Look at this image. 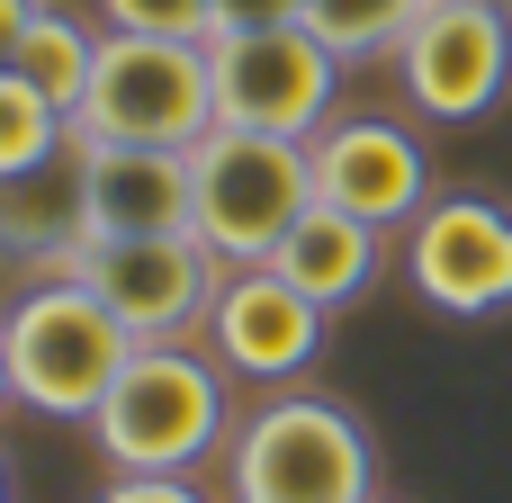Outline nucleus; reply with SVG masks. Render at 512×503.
Wrapping results in <instances>:
<instances>
[{
	"label": "nucleus",
	"instance_id": "f257e3e1",
	"mask_svg": "<svg viewBox=\"0 0 512 503\" xmlns=\"http://www.w3.org/2000/svg\"><path fill=\"white\" fill-rule=\"evenodd\" d=\"M198 171V243L225 270H261L279 261V243L297 234V216L315 207V144L297 135H252V126H207L189 144Z\"/></svg>",
	"mask_w": 512,
	"mask_h": 503
},
{
	"label": "nucleus",
	"instance_id": "f03ea898",
	"mask_svg": "<svg viewBox=\"0 0 512 503\" xmlns=\"http://www.w3.org/2000/svg\"><path fill=\"white\" fill-rule=\"evenodd\" d=\"M90 441L117 477H189L225 441V378L189 342H135L108 405L90 414Z\"/></svg>",
	"mask_w": 512,
	"mask_h": 503
},
{
	"label": "nucleus",
	"instance_id": "7ed1b4c3",
	"mask_svg": "<svg viewBox=\"0 0 512 503\" xmlns=\"http://www.w3.org/2000/svg\"><path fill=\"white\" fill-rule=\"evenodd\" d=\"M0 351H9V396L27 414L54 423H90L117 387V369L135 360V333L81 288V279H45L0 315Z\"/></svg>",
	"mask_w": 512,
	"mask_h": 503
},
{
	"label": "nucleus",
	"instance_id": "20e7f679",
	"mask_svg": "<svg viewBox=\"0 0 512 503\" xmlns=\"http://www.w3.org/2000/svg\"><path fill=\"white\" fill-rule=\"evenodd\" d=\"M216 126V63L207 45H180V36H99V63H90V90L72 108V135L81 144H198Z\"/></svg>",
	"mask_w": 512,
	"mask_h": 503
},
{
	"label": "nucleus",
	"instance_id": "39448f33",
	"mask_svg": "<svg viewBox=\"0 0 512 503\" xmlns=\"http://www.w3.org/2000/svg\"><path fill=\"white\" fill-rule=\"evenodd\" d=\"M234 503H378L369 432L333 396H270L234 432Z\"/></svg>",
	"mask_w": 512,
	"mask_h": 503
},
{
	"label": "nucleus",
	"instance_id": "423d86ee",
	"mask_svg": "<svg viewBox=\"0 0 512 503\" xmlns=\"http://www.w3.org/2000/svg\"><path fill=\"white\" fill-rule=\"evenodd\" d=\"M54 279H81L135 342H189V333H207V315H216L234 270L198 234H99Z\"/></svg>",
	"mask_w": 512,
	"mask_h": 503
},
{
	"label": "nucleus",
	"instance_id": "0eeeda50",
	"mask_svg": "<svg viewBox=\"0 0 512 503\" xmlns=\"http://www.w3.org/2000/svg\"><path fill=\"white\" fill-rule=\"evenodd\" d=\"M216 126H252V135H297L315 144L333 126V81L342 54H324L306 27H252V36H216Z\"/></svg>",
	"mask_w": 512,
	"mask_h": 503
},
{
	"label": "nucleus",
	"instance_id": "6e6552de",
	"mask_svg": "<svg viewBox=\"0 0 512 503\" xmlns=\"http://www.w3.org/2000/svg\"><path fill=\"white\" fill-rule=\"evenodd\" d=\"M405 99L441 126H468L486 117L512 90V0H423L405 45Z\"/></svg>",
	"mask_w": 512,
	"mask_h": 503
},
{
	"label": "nucleus",
	"instance_id": "1a4fd4ad",
	"mask_svg": "<svg viewBox=\"0 0 512 503\" xmlns=\"http://www.w3.org/2000/svg\"><path fill=\"white\" fill-rule=\"evenodd\" d=\"M405 279L441 315H504L512 306V207H495V198H432L405 225Z\"/></svg>",
	"mask_w": 512,
	"mask_h": 503
},
{
	"label": "nucleus",
	"instance_id": "9d476101",
	"mask_svg": "<svg viewBox=\"0 0 512 503\" xmlns=\"http://www.w3.org/2000/svg\"><path fill=\"white\" fill-rule=\"evenodd\" d=\"M315 198L342 207V216H369L378 234L387 225H414L432 207V171H423V144L396 126V117H333L315 135Z\"/></svg>",
	"mask_w": 512,
	"mask_h": 503
},
{
	"label": "nucleus",
	"instance_id": "9b49d317",
	"mask_svg": "<svg viewBox=\"0 0 512 503\" xmlns=\"http://www.w3.org/2000/svg\"><path fill=\"white\" fill-rule=\"evenodd\" d=\"M207 342H216V360L243 369V378H297V369L315 360V342H324V306H315L306 288H288V279L261 261V270H234V279H225V297H216V315H207Z\"/></svg>",
	"mask_w": 512,
	"mask_h": 503
},
{
	"label": "nucleus",
	"instance_id": "f8f14e48",
	"mask_svg": "<svg viewBox=\"0 0 512 503\" xmlns=\"http://www.w3.org/2000/svg\"><path fill=\"white\" fill-rule=\"evenodd\" d=\"M99 234H198V171L180 144H90V243Z\"/></svg>",
	"mask_w": 512,
	"mask_h": 503
},
{
	"label": "nucleus",
	"instance_id": "ddd939ff",
	"mask_svg": "<svg viewBox=\"0 0 512 503\" xmlns=\"http://www.w3.org/2000/svg\"><path fill=\"white\" fill-rule=\"evenodd\" d=\"M81 243H90V144L72 135L36 171L0 180V261H27V270L54 279Z\"/></svg>",
	"mask_w": 512,
	"mask_h": 503
},
{
	"label": "nucleus",
	"instance_id": "4468645a",
	"mask_svg": "<svg viewBox=\"0 0 512 503\" xmlns=\"http://www.w3.org/2000/svg\"><path fill=\"white\" fill-rule=\"evenodd\" d=\"M270 270H279L288 288H306V297L333 315V306H351V297L378 279V225H369V216H342V207L315 198V207L297 216V234L279 243Z\"/></svg>",
	"mask_w": 512,
	"mask_h": 503
},
{
	"label": "nucleus",
	"instance_id": "2eb2a0df",
	"mask_svg": "<svg viewBox=\"0 0 512 503\" xmlns=\"http://www.w3.org/2000/svg\"><path fill=\"white\" fill-rule=\"evenodd\" d=\"M90 63H99V36L81 27V18H63V9H45L36 27H27V45H18V63L9 72H27L63 117L81 108V90H90Z\"/></svg>",
	"mask_w": 512,
	"mask_h": 503
},
{
	"label": "nucleus",
	"instance_id": "dca6fc26",
	"mask_svg": "<svg viewBox=\"0 0 512 503\" xmlns=\"http://www.w3.org/2000/svg\"><path fill=\"white\" fill-rule=\"evenodd\" d=\"M423 0H306V36L342 63H369V54H396L405 27H414Z\"/></svg>",
	"mask_w": 512,
	"mask_h": 503
},
{
	"label": "nucleus",
	"instance_id": "f3484780",
	"mask_svg": "<svg viewBox=\"0 0 512 503\" xmlns=\"http://www.w3.org/2000/svg\"><path fill=\"white\" fill-rule=\"evenodd\" d=\"M72 144V117L27 81V72H0V180L9 171H36L45 153H63Z\"/></svg>",
	"mask_w": 512,
	"mask_h": 503
},
{
	"label": "nucleus",
	"instance_id": "a211bd4d",
	"mask_svg": "<svg viewBox=\"0 0 512 503\" xmlns=\"http://www.w3.org/2000/svg\"><path fill=\"white\" fill-rule=\"evenodd\" d=\"M117 36H180V45H207L216 36V0H99Z\"/></svg>",
	"mask_w": 512,
	"mask_h": 503
},
{
	"label": "nucleus",
	"instance_id": "6ab92c4d",
	"mask_svg": "<svg viewBox=\"0 0 512 503\" xmlns=\"http://www.w3.org/2000/svg\"><path fill=\"white\" fill-rule=\"evenodd\" d=\"M252 27H306V0H216V36H252Z\"/></svg>",
	"mask_w": 512,
	"mask_h": 503
},
{
	"label": "nucleus",
	"instance_id": "aec40b11",
	"mask_svg": "<svg viewBox=\"0 0 512 503\" xmlns=\"http://www.w3.org/2000/svg\"><path fill=\"white\" fill-rule=\"evenodd\" d=\"M99 503H207V495H198L189 477H117Z\"/></svg>",
	"mask_w": 512,
	"mask_h": 503
},
{
	"label": "nucleus",
	"instance_id": "412c9836",
	"mask_svg": "<svg viewBox=\"0 0 512 503\" xmlns=\"http://www.w3.org/2000/svg\"><path fill=\"white\" fill-rule=\"evenodd\" d=\"M45 18V0H0V72L18 63V45H27V27Z\"/></svg>",
	"mask_w": 512,
	"mask_h": 503
},
{
	"label": "nucleus",
	"instance_id": "4be33fe9",
	"mask_svg": "<svg viewBox=\"0 0 512 503\" xmlns=\"http://www.w3.org/2000/svg\"><path fill=\"white\" fill-rule=\"evenodd\" d=\"M0 396H9V351H0Z\"/></svg>",
	"mask_w": 512,
	"mask_h": 503
},
{
	"label": "nucleus",
	"instance_id": "5701e85b",
	"mask_svg": "<svg viewBox=\"0 0 512 503\" xmlns=\"http://www.w3.org/2000/svg\"><path fill=\"white\" fill-rule=\"evenodd\" d=\"M0 503H9V477H0Z\"/></svg>",
	"mask_w": 512,
	"mask_h": 503
}]
</instances>
